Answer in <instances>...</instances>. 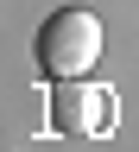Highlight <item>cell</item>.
<instances>
[{"instance_id": "obj_1", "label": "cell", "mask_w": 139, "mask_h": 152, "mask_svg": "<svg viewBox=\"0 0 139 152\" xmlns=\"http://www.w3.org/2000/svg\"><path fill=\"white\" fill-rule=\"evenodd\" d=\"M32 57H38V70H44L51 83L89 76L101 64V19L89 7H57L44 26H38V38H32Z\"/></svg>"}, {"instance_id": "obj_2", "label": "cell", "mask_w": 139, "mask_h": 152, "mask_svg": "<svg viewBox=\"0 0 139 152\" xmlns=\"http://www.w3.org/2000/svg\"><path fill=\"white\" fill-rule=\"evenodd\" d=\"M120 121V102H114L108 89H95L89 76H76V83H57V127L76 133V140H101L114 133Z\"/></svg>"}]
</instances>
